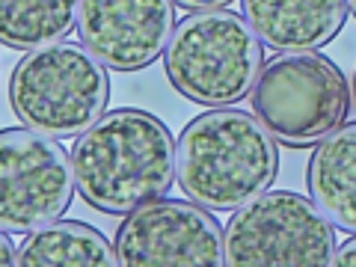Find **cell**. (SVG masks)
Listing matches in <instances>:
<instances>
[{"label":"cell","instance_id":"cell-7","mask_svg":"<svg viewBox=\"0 0 356 267\" xmlns=\"http://www.w3.org/2000/svg\"><path fill=\"white\" fill-rule=\"evenodd\" d=\"M74 166L54 137L33 128L0 134V226L30 235L60 220L74 196Z\"/></svg>","mask_w":356,"mask_h":267},{"label":"cell","instance_id":"cell-10","mask_svg":"<svg viewBox=\"0 0 356 267\" xmlns=\"http://www.w3.org/2000/svg\"><path fill=\"white\" fill-rule=\"evenodd\" d=\"M243 18L276 51H315L339 36L348 0H241Z\"/></svg>","mask_w":356,"mask_h":267},{"label":"cell","instance_id":"cell-9","mask_svg":"<svg viewBox=\"0 0 356 267\" xmlns=\"http://www.w3.org/2000/svg\"><path fill=\"white\" fill-rule=\"evenodd\" d=\"M172 0H83L77 33L113 72L152 65L172 36Z\"/></svg>","mask_w":356,"mask_h":267},{"label":"cell","instance_id":"cell-14","mask_svg":"<svg viewBox=\"0 0 356 267\" xmlns=\"http://www.w3.org/2000/svg\"><path fill=\"white\" fill-rule=\"evenodd\" d=\"M332 264H339V267H356V238L341 243V247L336 250V259H332Z\"/></svg>","mask_w":356,"mask_h":267},{"label":"cell","instance_id":"cell-8","mask_svg":"<svg viewBox=\"0 0 356 267\" xmlns=\"http://www.w3.org/2000/svg\"><path fill=\"white\" fill-rule=\"evenodd\" d=\"M116 255L131 267L226 264V235L217 217L193 199H158L125 217L116 232Z\"/></svg>","mask_w":356,"mask_h":267},{"label":"cell","instance_id":"cell-4","mask_svg":"<svg viewBox=\"0 0 356 267\" xmlns=\"http://www.w3.org/2000/svg\"><path fill=\"white\" fill-rule=\"evenodd\" d=\"M9 98L27 128L48 137H81L107 110V65L77 42L33 48L9 77Z\"/></svg>","mask_w":356,"mask_h":267},{"label":"cell","instance_id":"cell-16","mask_svg":"<svg viewBox=\"0 0 356 267\" xmlns=\"http://www.w3.org/2000/svg\"><path fill=\"white\" fill-rule=\"evenodd\" d=\"M0 252H3V261H0V264H15L18 252L13 250V241H9V232H3V238H0Z\"/></svg>","mask_w":356,"mask_h":267},{"label":"cell","instance_id":"cell-13","mask_svg":"<svg viewBox=\"0 0 356 267\" xmlns=\"http://www.w3.org/2000/svg\"><path fill=\"white\" fill-rule=\"evenodd\" d=\"M83 0H0V42L33 51L65 39L77 27Z\"/></svg>","mask_w":356,"mask_h":267},{"label":"cell","instance_id":"cell-11","mask_svg":"<svg viewBox=\"0 0 356 267\" xmlns=\"http://www.w3.org/2000/svg\"><path fill=\"white\" fill-rule=\"evenodd\" d=\"M306 184L332 226L356 235V122L336 128L318 143Z\"/></svg>","mask_w":356,"mask_h":267},{"label":"cell","instance_id":"cell-5","mask_svg":"<svg viewBox=\"0 0 356 267\" xmlns=\"http://www.w3.org/2000/svg\"><path fill=\"white\" fill-rule=\"evenodd\" d=\"M250 104L276 143L303 149L344 125L350 86L344 72L324 54L285 51L261 65Z\"/></svg>","mask_w":356,"mask_h":267},{"label":"cell","instance_id":"cell-15","mask_svg":"<svg viewBox=\"0 0 356 267\" xmlns=\"http://www.w3.org/2000/svg\"><path fill=\"white\" fill-rule=\"evenodd\" d=\"M178 6L184 9H196V13H202V9H222L226 3H232V0H175Z\"/></svg>","mask_w":356,"mask_h":267},{"label":"cell","instance_id":"cell-2","mask_svg":"<svg viewBox=\"0 0 356 267\" xmlns=\"http://www.w3.org/2000/svg\"><path fill=\"white\" fill-rule=\"evenodd\" d=\"M181 191L211 211H238L261 196L280 172L273 134L238 107L196 116L175 143Z\"/></svg>","mask_w":356,"mask_h":267},{"label":"cell","instance_id":"cell-6","mask_svg":"<svg viewBox=\"0 0 356 267\" xmlns=\"http://www.w3.org/2000/svg\"><path fill=\"white\" fill-rule=\"evenodd\" d=\"M336 229L315 199L273 191L250 199L226 226L232 267H321L336 259Z\"/></svg>","mask_w":356,"mask_h":267},{"label":"cell","instance_id":"cell-3","mask_svg":"<svg viewBox=\"0 0 356 267\" xmlns=\"http://www.w3.org/2000/svg\"><path fill=\"white\" fill-rule=\"evenodd\" d=\"M163 54L175 92L205 107L250 98L264 65L259 33L229 9H202L181 18Z\"/></svg>","mask_w":356,"mask_h":267},{"label":"cell","instance_id":"cell-1","mask_svg":"<svg viewBox=\"0 0 356 267\" xmlns=\"http://www.w3.org/2000/svg\"><path fill=\"white\" fill-rule=\"evenodd\" d=\"M77 191L104 214H131L172 191L178 178L175 140L146 110L104 113L72 149Z\"/></svg>","mask_w":356,"mask_h":267},{"label":"cell","instance_id":"cell-18","mask_svg":"<svg viewBox=\"0 0 356 267\" xmlns=\"http://www.w3.org/2000/svg\"><path fill=\"white\" fill-rule=\"evenodd\" d=\"M353 89H356V81H353Z\"/></svg>","mask_w":356,"mask_h":267},{"label":"cell","instance_id":"cell-17","mask_svg":"<svg viewBox=\"0 0 356 267\" xmlns=\"http://www.w3.org/2000/svg\"><path fill=\"white\" fill-rule=\"evenodd\" d=\"M348 6H350V13L356 15V0H348Z\"/></svg>","mask_w":356,"mask_h":267},{"label":"cell","instance_id":"cell-12","mask_svg":"<svg viewBox=\"0 0 356 267\" xmlns=\"http://www.w3.org/2000/svg\"><path fill=\"white\" fill-rule=\"evenodd\" d=\"M15 264L24 267H110L119 264L116 247L102 232L77 220H54L21 241Z\"/></svg>","mask_w":356,"mask_h":267}]
</instances>
